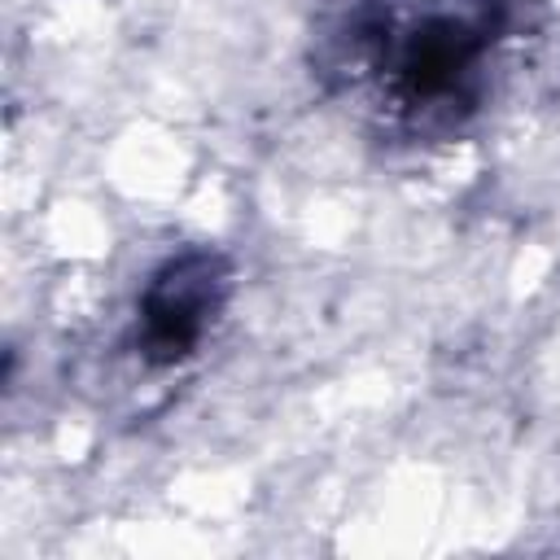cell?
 Masks as SVG:
<instances>
[{"label": "cell", "instance_id": "cell-1", "mask_svg": "<svg viewBox=\"0 0 560 560\" xmlns=\"http://www.w3.org/2000/svg\"><path fill=\"white\" fill-rule=\"evenodd\" d=\"M228 298V262L210 249H188L153 271L140 293V350L153 363L192 354L214 311Z\"/></svg>", "mask_w": 560, "mask_h": 560}]
</instances>
